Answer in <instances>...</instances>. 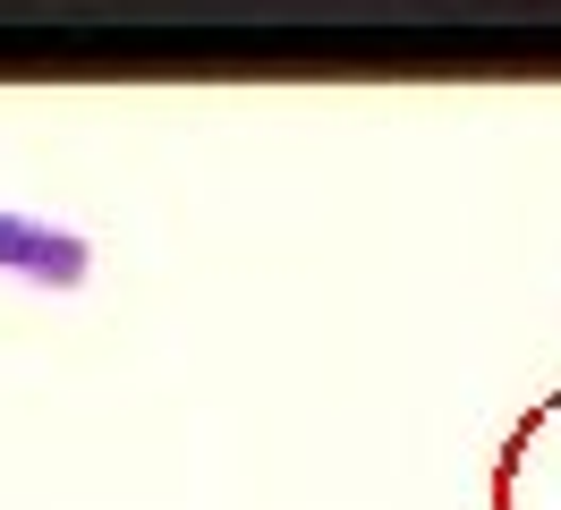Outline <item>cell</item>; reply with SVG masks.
<instances>
[{
  "label": "cell",
  "mask_w": 561,
  "mask_h": 510,
  "mask_svg": "<svg viewBox=\"0 0 561 510\" xmlns=\"http://www.w3.org/2000/svg\"><path fill=\"white\" fill-rule=\"evenodd\" d=\"M0 272H18V281H35V290H85L94 238L69 230V222H51V213L0 204Z\"/></svg>",
  "instance_id": "obj_1"
}]
</instances>
